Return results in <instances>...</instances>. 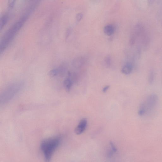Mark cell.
<instances>
[{
  "label": "cell",
  "instance_id": "6da1fadb",
  "mask_svg": "<svg viewBox=\"0 0 162 162\" xmlns=\"http://www.w3.org/2000/svg\"><path fill=\"white\" fill-rule=\"evenodd\" d=\"M61 141V137L56 136L46 138L42 142L40 149L46 162L50 161Z\"/></svg>",
  "mask_w": 162,
  "mask_h": 162
},
{
  "label": "cell",
  "instance_id": "7a4b0ae2",
  "mask_svg": "<svg viewBox=\"0 0 162 162\" xmlns=\"http://www.w3.org/2000/svg\"><path fill=\"white\" fill-rule=\"evenodd\" d=\"M28 15L25 14L13 25L5 33L1 41L0 51L3 52L18 32L23 26Z\"/></svg>",
  "mask_w": 162,
  "mask_h": 162
},
{
  "label": "cell",
  "instance_id": "3957f363",
  "mask_svg": "<svg viewBox=\"0 0 162 162\" xmlns=\"http://www.w3.org/2000/svg\"><path fill=\"white\" fill-rule=\"evenodd\" d=\"M22 82H17L7 86L3 91L0 97L1 105H4L11 101L22 88Z\"/></svg>",
  "mask_w": 162,
  "mask_h": 162
},
{
  "label": "cell",
  "instance_id": "277c9868",
  "mask_svg": "<svg viewBox=\"0 0 162 162\" xmlns=\"http://www.w3.org/2000/svg\"><path fill=\"white\" fill-rule=\"evenodd\" d=\"M157 100L158 97L156 94H152L150 95L140 107L139 115L143 116L151 111L156 106Z\"/></svg>",
  "mask_w": 162,
  "mask_h": 162
},
{
  "label": "cell",
  "instance_id": "5b68a950",
  "mask_svg": "<svg viewBox=\"0 0 162 162\" xmlns=\"http://www.w3.org/2000/svg\"><path fill=\"white\" fill-rule=\"evenodd\" d=\"M87 123L86 119L84 118L81 120L75 129V133L77 135L82 134L86 129Z\"/></svg>",
  "mask_w": 162,
  "mask_h": 162
},
{
  "label": "cell",
  "instance_id": "8992f818",
  "mask_svg": "<svg viewBox=\"0 0 162 162\" xmlns=\"http://www.w3.org/2000/svg\"><path fill=\"white\" fill-rule=\"evenodd\" d=\"M85 59L83 56L78 57L74 59L72 61V64L75 68H79L84 64Z\"/></svg>",
  "mask_w": 162,
  "mask_h": 162
},
{
  "label": "cell",
  "instance_id": "52a82bcc",
  "mask_svg": "<svg viewBox=\"0 0 162 162\" xmlns=\"http://www.w3.org/2000/svg\"><path fill=\"white\" fill-rule=\"evenodd\" d=\"M65 70V69L64 67H61L51 70L49 72V74L50 77H54L61 74L64 72Z\"/></svg>",
  "mask_w": 162,
  "mask_h": 162
},
{
  "label": "cell",
  "instance_id": "ba28073f",
  "mask_svg": "<svg viewBox=\"0 0 162 162\" xmlns=\"http://www.w3.org/2000/svg\"><path fill=\"white\" fill-rule=\"evenodd\" d=\"M73 83L72 80L68 76L64 79L63 86L66 91L69 92L70 91Z\"/></svg>",
  "mask_w": 162,
  "mask_h": 162
},
{
  "label": "cell",
  "instance_id": "9c48e42d",
  "mask_svg": "<svg viewBox=\"0 0 162 162\" xmlns=\"http://www.w3.org/2000/svg\"><path fill=\"white\" fill-rule=\"evenodd\" d=\"M133 69V66L129 63L125 64L121 69V72L123 74L128 75L132 72Z\"/></svg>",
  "mask_w": 162,
  "mask_h": 162
},
{
  "label": "cell",
  "instance_id": "30bf717a",
  "mask_svg": "<svg viewBox=\"0 0 162 162\" xmlns=\"http://www.w3.org/2000/svg\"><path fill=\"white\" fill-rule=\"evenodd\" d=\"M115 31V27L113 25L109 24L106 25L104 28V33L107 35L110 36L113 35Z\"/></svg>",
  "mask_w": 162,
  "mask_h": 162
},
{
  "label": "cell",
  "instance_id": "8fae6325",
  "mask_svg": "<svg viewBox=\"0 0 162 162\" xmlns=\"http://www.w3.org/2000/svg\"><path fill=\"white\" fill-rule=\"evenodd\" d=\"M9 17L7 14H3L1 18V24H0V28L1 29L6 25L8 20Z\"/></svg>",
  "mask_w": 162,
  "mask_h": 162
},
{
  "label": "cell",
  "instance_id": "7c38bea8",
  "mask_svg": "<svg viewBox=\"0 0 162 162\" xmlns=\"http://www.w3.org/2000/svg\"><path fill=\"white\" fill-rule=\"evenodd\" d=\"M105 61L106 66L107 67H109L111 64L112 59L111 57L109 55L106 56L105 58Z\"/></svg>",
  "mask_w": 162,
  "mask_h": 162
},
{
  "label": "cell",
  "instance_id": "4fadbf2b",
  "mask_svg": "<svg viewBox=\"0 0 162 162\" xmlns=\"http://www.w3.org/2000/svg\"><path fill=\"white\" fill-rule=\"evenodd\" d=\"M154 74L153 71L150 72L149 76V82L150 84H152L154 82Z\"/></svg>",
  "mask_w": 162,
  "mask_h": 162
},
{
  "label": "cell",
  "instance_id": "5bb4252c",
  "mask_svg": "<svg viewBox=\"0 0 162 162\" xmlns=\"http://www.w3.org/2000/svg\"><path fill=\"white\" fill-rule=\"evenodd\" d=\"M110 145L111 146V150L114 152H116L117 151V149L113 143L110 141Z\"/></svg>",
  "mask_w": 162,
  "mask_h": 162
},
{
  "label": "cell",
  "instance_id": "9a60e30c",
  "mask_svg": "<svg viewBox=\"0 0 162 162\" xmlns=\"http://www.w3.org/2000/svg\"><path fill=\"white\" fill-rule=\"evenodd\" d=\"M83 17V14L82 13H78L76 15V19L79 22L81 20H82V18Z\"/></svg>",
  "mask_w": 162,
  "mask_h": 162
},
{
  "label": "cell",
  "instance_id": "2e32d148",
  "mask_svg": "<svg viewBox=\"0 0 162 162\" xmlns=\"http://www.w3.org/2000/svg\"><path fill=\"white\" fill-rule=\"evenodd\" d=\"M114 152L112 150H109L107 153V157H108L110 158L112 157Z\"/></svg>",
  "mask_w": 162,
  "mask_h": 162
},
{
  "label": "cell",
  "instance_id": "e0dca14e",
  "mask_svg": "<svg viewBox=\"0 0 162 162\" xmlns=\"http://www.w3.org/2000/svg\"><path fill=\"white\" fill-rule=\"evenodd\" d=\"M15 1H13V0H12V1H10L8 2V6L10 7H13V6L14 5L15 2Z\"/></svg>",
  "mask_w": 162,
  "mask_h": 162
},
{
  "label": "cell",
  "instance_id": "ac0fdd59",
  "mask_svg": "<svg viewBox=\"0 0 162 162\" xmlns=\"http://www.w3.org/2000/svg\"><path fill=\"white\" fill-rule=\"evenodd\" d=\"M109 87L110 86H107L104 87L103 89V92L104 93H106L109 89Z\"/></svg>",
  "mask_w": 162,
  "mask_h": 162
},
{
  "label": "cell",
  "instance_id": "d6986e66",
  "mask_svg": "<svg viewBox=\"0 0 162 162\" xmlns=\"http://www.w3.org/2000/svg\"><path fill=\"white\" fill-rule=\"evenodd\" d=\"M70 32V29H68V30L67 31V37L69 36V34Z\"/></svg>",
  "mask_w": 162,
  "mask_h": 162
}]
</instances>
